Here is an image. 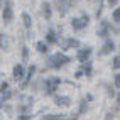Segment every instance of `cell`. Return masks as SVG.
<instances>
[{
  "instance_id": "5bb4252c",
  "label": "cell",
  "mask_w": 120,
  "mask_h": 120,
  "mask_svg": "<svg viewBox=\"0 0 120 120\" xmlns=\"http://www.w3.org/2000/svg\"><path fill=\"white\" fill-rule=\"evenodd\" d=\"M47 41H49L51 44H56V42H58V37H56V34L52 32V30H49V32H47Z\"/></svg>"
},
{
  "instance_id": "44dd1931",
  "label": "cell",
  "mask_w": 120,
  "mask_h": 120,
  "mask_svg": "<svg viewBox=\"0 0 120 120\" xmlns=\"http://www.w3.org/2000/svg\"><path fill=\"white\" fill-rule=\"evenodd\" d=\"M115 85L117 88H120V75H115Z\"/></svg>"
},
{
  "instance_id": "5b68a950",
  "label": "cell",
  "mask_w": 120,
  "mask_h": 120,
  "mask_svg": "<svg viewBox=\"0 0 120 120\" xmlns=\"http://www.w3.org/2000/svg\"><path fill=\"white\" fill-rule=\"evenodd\" d=\"M90 54H91V49H90V47H85V49H79V51H78V59L81 61V63H85V61H88V58H90Z\"/></svg>"
},
{
  "instance_id": "277c9868",
  "label": "cell",
  "mask_w": 120,
  "mask_h": 120,
  "mask_svg": "<svg viewBox=\"0 0 120 120\" xmlns=\"http://www.w3.org/2000/svg\"><path fill=\"white\" fill-rule=\"evenodd\" d=\"M86 26H88V15H83V17L73 20V27H75V29H83V27H86Z\"/></svg>"
},
{
  "instance_id": "4316f807",
  "label": "cell",
  "mask_w": 120,
  "mask_h": 120,
  "mask_svg": "<svg viewBox=\"0 0 120 120\" xmlns=\"http://www.w3.org/2000/svg\"><path fill=\"white\" fill-rule=\"evenodd\" d=\"M107 120H112V113H110V115H107Z\"/></svg>"
},
{
  "instance_id": "2e32d148",
  "label": "cell",
  "mask_w": 120,
  "mask_h": 120,
  "mask_svg": "<svg viewBox=\"0 0 120 120\" xmlns=\"http://www.w3.org/2000/svg\"><path fill=\"white\" fill-rule=\"evenodd\" d=\"M36 47H37V51H39V52H47V46H46L44 42H37Z\"/></svg>"
},
{
  "instance_id": "ba28073f",
  "label": "cell",
  "mask_w": 120,
  "mask_h": 120,
  "mask_svg": "<svg viewBox=\"0 0 120 120\" xmlns=\"http://www.w3.org/2000/svg\"><path fill=\"white\" fill-rule=\"evenodd\" d=\"M22 76H24V66L22 64H17V66L14 68V79H15V81H20Z\"/></svg>"
},
{
  "instance_id": "7c38bea8",
  "label": "cell",
  "mask_w": 120,
  "mask_h": 120,
  "mask_svg": "<svg viewBox=\"0 0 120 120\" xmlns=\"http://www.w3.org/2000/svg\"><path fill=\"white\" fill-rule=\"evenodd\" d=\"M34 71H36V68H34V66H30V68H29V71H27V78H26V81L22 83V86H26V85L30 81V78H32V73H34Z\"/></svg>"
},
{
  "instance_id": "ffe728a7",
  "label": "cell",
  "mask_w": 120,
  "mask_h": 120,
  "mask_svg": "<svg viewBox=\"0 0 120 120\" xmlns=\"http://www.w3.org/2000/svg\"><path fill=\"white\" fill-rule=\"evenodd\" d=\"M7 88H9V83H7V81H4L2 85H0V90H2V93L7 91Z\"/></svg>"
},
{
  "instance_id": "9a60e30c",
  "label": "cell",
  "mask_w": 120,
  "mask_h": 120,
  "mask_svg": "<svg viewBox=\"0 0 120 120\" xmlns=\"http://www.w3.org/2000/svg\"><path fill=\"white\" fill-rule=\"evenodd\" d=\"M42 120H68V118H64L63 115H47V117H44Z\"/></svg>"
},
{
  "instance_id": "d6986e66",
  "label": "cell",
  "mask_w": 120,
  "mask_h": 120,
  "mask_svg": "<svg viewBox=\"0 0 120 120\" xmlns=\"http://www.w3.org/2000/svg\"><path fill=\"white\" fill-rule=\"evenodd\" d=\"M112 66H113V69H118V68H120V58H115V59H113V64H112Z\"/></svg>"
},
{
  "instance_id": "603a6c76",
  "label": "cell",
  "mask_w": 120,
  "mask_h": 120,
  "mask_svg": "<svg viewBox=\"0 0 120 120\" xmlns=\"http://www.w3.org/2000/svg\"><path fill=\"white\" fill-rule=\"evenodd\" d=\"M85 110H86V103L83 101V103H81V107H79V112H85Z\"/></svg>"
},
{
  "instance_id": "6da1fadb",
  "label": "cell",
  "mask_w": 120,
  "mask_h": 120,
  "mask_svg": "<svg viewBox=\"0 0 120 120\" xmlns=\"http://www.w3.org/2000/svg\"><path fill=\"white\" fill-rule=\"evenodd\" d=\"M69 61H71V59L68 58V56L58 52V54H54V56H51V58H49V66L54 68V69H59V68H63L64 64H68Z\"/></svg>"
},
{
  "instance_id": "8fae6325",
  "label": "cell",
  "mask_w": 120,
  "mask_h": 120,
  "mask_svg": "<svg viewBox=\"0 0 120 120\" xmlns=\"http://www.w3.org/2000/svg\"><path fill=\"white\" fill-rule=\"evenodd\" d=\"M42 14H44L46 19L51 17V7H49V4H44V5H42Z\"/></svg>"
},
{
  "instance_id": "e0dca14e",
  "label": "cell",
  "mask_w": 120,
  "mask_h": 120,
  "mask_svg": "<svg viewBox=\"0 0 120 120\" xmlns=\"http://www.w3.org/2000/svg\"><path fill=\"white\" fill-rule=\"evenodd\" d=\"M107 29H108V26H107V24H103V27H101V30H100V32H98V36L105 37V36H107Z\"/></svg>"
},
{
  "instance_id": "7a4b0ae2",
  "label": "cell",
  "mask_w": 120,
  "mask_h": 120,
  "mask_svg": "<svg viewBox=\"0 0 120 120\" xmlns=\"http://www.w3.org/2000/svg\"><path fill=\"white\" fill-rule=\"evenodd\" d=\"M59 78H56V76H52V78H49V79H47V81H46V88H47V93H49V95H52L54 91H56V88H58L59 86Z\"/></svg>"
},
{
  "instance_id": "d4e9b609",
  "label": "cell",
  "mask_w": 120,
  "mask_h": 120,
  "mask_svg": "<svg viewBox=\"0 0 120 120\" xmlns=\"http://www.w3.org/2000/svg\"><path fill=\"white\" fill-rule=\"evenodd\" d=\"M117 2H118V0H108V4H110V5H115Z\"/></svg>"
},
{
  "instance_id": "4fadbf2b",
  "label": "cell",
  "mask_w": 120,
  "mask_h": 120,
  "mask_svg": "<svg viewBox=\"0 0 120 120\" xmlns=\"http://www.w3.org/2000/svg\"><path fill=\"white\" fill-rule=\"evenodd\" d=\"M22 20H24V26H26V27H30V15L27 12L22 14Z\"/></svg>"
},
{
  "instance_id": "9c48e42d",
  "label": "cell",
  "mask_w": 120,
  "mask_h": 120,
  "mask_svg": "<svg viewBox=\"0 0 120 120\" xmlns=\"http://www.w3.org/2000/svg\"><path fill=\"white\" fill-rule=\"evenodd\" d=\"M71 47H78L76 39H66V41L63 42V49H71Z\"/></svg>"
},
{
  "instance_id": "cb8c5ba5",
  "label": "cell",
  "mask_w": 120,
  "mask_h": 120,
  "mask_svg": "<svg viewBox=\"0 0 120 120\" xmlns=\"http://www.w3.org/2000/svg\"><path fill=\"white\" fill-rule=\"evenodd\" d=\"M81 76H83V71H81V69L76 71V78H81Z\"/></svg>"
},
{
  "instance_id": "8992f818",
  "label": "cell",
  "mask_w": 120,
  "mask_h": 120,
  "mask_svg": "<svg viewBox=\"0 0 120 120\" xmlns=\"http://www.w3.org/2000/svg\"><path fill=\"white\" fill-rule=\"evenodd\" d=\"M54 103L58 107H69L71 105V100L68 98V97H56L54 98Z\"/></svg>"
},
{
  "instance_id": "52a82bcc",
  "label": "cell",
  "mask_w": 120,
  "mask_h": 120,
  "mask_svg": "<svg viewBox=\"0 0 120 120\" xmlns=\"http://www.w3.org/2000/svg\"><path fill=\"white\" fill-rule=\"evenodd\" d=\"M58 7H59L61 14H66L68 9L71 7V0H58Z\"/></svg>"
},
{
  "instance_id": "30bf717a",
  "label": "cell",
  "mask_w": 120,
  "mask_h": 120,
  "mask_svg": "<svg viewBox=\"0 0 120 120\" xmlns=\"http://www.w3.org/2000/svg\"><path fill=\"white\" fill-rule=\"evenodd\" d=\"M113 49H115V44L112 42V41H107L105 46H103V51H101V52H103V54H107V52H112Z\"/></svg>"
},
{
  "instance_id": "ac0fdd59",
  "label": "cell",
  "mask_w": 120,
  "mask_h": 120,
  "mask_svg": "<svg viewBox=\"0 0 120 120\" xmlns=\"http://www.w3.org/2000/svg\"><path fill=\"white\" fill-rule=\"evenodd\" d=\"M113 20H115V22H120V7L113 12Z\"/></svg>"
},
{
  "instance_id": "484cf974",
  "label": "cell",
  "mask_w": 120,
  "mask_h": 120,
  "mask_svg": "<svg viewBox=\"0 0 120 120\" xmlns=\"http://www.w3.org/2000/svg\"><path fill=\"white\" fill-rule=\"evenodd\" d=\"M20 120H29V115H22V117H20Z\"/></svg>"
},
{
  "instance_id": "3957f363",
  "label": "cell",
  "mask_w": 120,
  "mask_h": 120,
  "mask_svg": "<svg viewBox=\"0 0 120 120\" xmlns=\"http://www.w3.org/2000/svg\"><path fill=\"white\" fill-rule=\"evenodd\" d=\"M2 17L5 22H10L12 20V4H10V0H7L5 2V7H4V14H2Z\"/></svg>"
},
{
  "instance_id": "7402d4cb",
  "label": "cell",
  "mask_w": 120,
  "mask_h": 120,
  "mask_svg": "<svg viewBox=\"0 0 120 120\" xmlns=\"http://www.w3.org/2000/svg\"><path fill=\"white\" fill-rule=\"evenodd\" d=\"M9 98H10V93H9V91H7V93L4 95V97H2V101H5V100H9Z\"/></svg>"
}]
</instances>
